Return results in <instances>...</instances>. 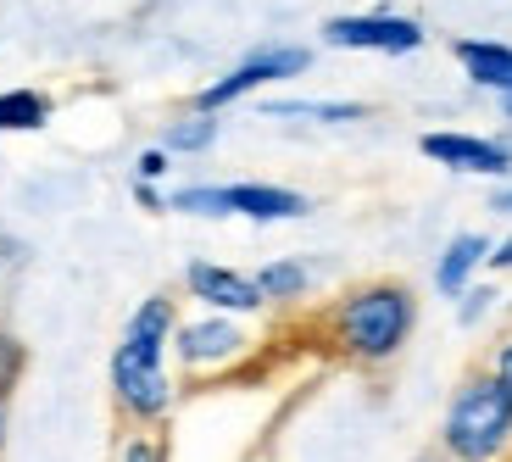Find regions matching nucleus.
<instances>
[{
	"label": "nucleus",
	"instance_id": "obj_1",
	"mask_svg": "<svg viewBox=\"0 0 512 462\" xmlns=\"http://www.w3.org/2000/svg\"><path fill=\"white\" fill-rule=\"evenodd\" d=\"M440 446L451 462H501L512 451V396L496 373H468L446 401Z\"/></svg>",
	"mask_w": 512,
	"mask_h": 462
},
{
	"label": "nucleus",
	"instance_id": "obj_2",
	"mask_svg": "<svg viewBox=\"0 0 512 462\" xmlns=\"http://www.w3.org/2000/svg\"><path fill=\"white\" fill-rule=\"evenodd\" d=\"M418 318V301H412L407 284H362L351 290L340 307H334L329 329L340 340V351L357 362H390L412 334Z\"/></svg>",
	"mask_w": 512,
	"mask_h": 462
},
{
	"label": "nucleus",
	"instance_id": "obj_3",
	"mask_svg": "<svg viewBox=\"0 0 512 462\" xmlns=\"http://www.w3.org/2000/svg\"><path fill=\"white\" fill-rule=\"evenodd\" d=\"M167 206H179V212H201V218H240L251 223H284V218H307L312 201L295 190H279V184H190L179 190Z\"/></svg>",
	"mask_w": 512,
	"mask_h": 462
},
{
	"label": "nucleus",
	"instance_id": "obj_4",
	"mask_svg": "<svg viewBox=\"0 0 512 462\" xmlns=\"http://www.w3.org/2000/svg\"><path fill=\"white\" fill-rule=\"evenodd\" d=\"M112 396L134 424H162L173 407V373H167V351L156 346H117L112 351Z\"/></svg>",
	"mask_w": 512,
	"mask_h": 462
},
{
	"label": "nucleus",
	"instance_id": "obj_5",
	"mask_svg": "<svg viewBox=\"0 0 512 462\" xmlns=\"http://www.w3.org/2000/svg\"><path fill=\"white\" fill-rule=\"evenodd\" d=\"M173 346H179V362L190 373H218L251 351V334L223 312H206V318H190L173 329Z\"/></svg>",
	"mask_w": 512,
	"mask_h": 462
},
{
	"label": "nucleus",
	"instance_id": "obj_6",
	"mask_svg": "<svg viewBox=\"0 0 512 462\" xmlns=\"http://www.w3.org/2000/svg\"><path fill=\"white\" fill-rule=\"evenodd\" d=\"M307 62L312 56L301 51V45H273V51H256V56H245L240 67H234L229 78H218V84H206L201 90V112H218V106H229V101H240V95H251L256 84H273V78H295V73H307Z\"/></svg>",
	"mask_w": 512,
	"mask_h": 462
},
{
	"label": "nucleus",
	"instance_id": "obj_7",
	"mask_svg": "<svg viewBox=\"0 0 512 462\" xmlns=\"http://www.w3.org/2000/svg\"><path fill=\"white\" fill-rule=\"evenodd\" d=\"M323 39H329V45H340V51L401 56V51H418V45H423V28L412 23V17L368 12V17H329V23H323Z\"/></svg>",
	"mask_w": 512,
	"mask_h": 462
},
{
	"label": "nucleus",
	"instance_id": "obj_8",
	"mask_svg": "<svg viewBox=\"0 0 512 462\" xmlns=\"http://www.w3.org/2000/svg\"><path fill=\"white\" fill-rule=\"evenodd\" d=\"M423 156L457 167V173H485V179H512V151L479 134H423Z\"/></svg>",
	"mask_w": 512,
	"mask_h": 462
},
{
	"label": "nucleus",
	"instance_id": "obj_9",
	"mask_svg": "<svg viewBox=\"0 0 512 462\" xmlns=\"http://www.w3.org/2000/svg\"><path fill=\"white\" fill-rule=\"evenodd\" d=\"M190 296L206 301L212 312H223V318H245V312L262 307L256 279H245L234 268H218V262H190Z\"/></svg>",
	"mask_w": 512,
	"mask_h": 462
},
{
	"label": "nucleus",
	"instance_id": "obj_10",
	"mask_svg": "<svg viewBox=\"0 0 512 462\" xmlns=\"http://www.w3.org/2000/svg\"><path fill=\"white\" fill-rule=\"evenodd\" d=\"M457 62L474 84H485V90H496V95H512V45H496V39H457Z\"/></svg>",
	"mask_w": 512,
	"mask_h": 462
},
{
	"label": "nucleus",
	"instance_id": "obj_11",
	"mask_svg": "<svg viewBox=\"0 0 512 462\" xmlns=\"http://www.w3.org/2000/svg\"><path fill=\"white\" fill-rule=\"evenodd\" d=\"M479 262H490L485 234H457V240L446 245V257H440V268H435V284L446 290V296H462V290H468V279H474V268H479Z\"/></svg>",
	"mask_w": 512,
	"mask_h": 462
},
{
	"label": "nucleus",
	"instance_id": "obj_12",
	"mask_svg": "<svg viewBox=\"0 0 512 462\" xmlns=\"http://www.w3.org/2000/svg\"><path fill=\"white\" fill-rule=\"evenodd\" d=\"M173 329H179V312H173V301H167V296H151V301H140V312H134V318H128L123 340H128V346H156V351H167V346H173Z\"/></svg>",
	"mask_w": 512,
	"mask_h": 462
},
{
	"label": "nucleus",
	"instance_id": "obj_13",
	"mask_svg": "<svg viewBox=\"0 0 512 462\" xmlns=\"http://www.w3.org/2000/svg\"><path fill=\"white\" fill-rule=\"evenodd\" d=\"M262 117H312V123H351V117H368V106L357 101H279Z\"/></svg>",
	"mask_w": 512,
	"mask_h": 462
},
{
	"label": "nucleus",
	"instance_id": "obj_14",
	"mask_svg": "<svg viewBox=\"0 0 512 462\" xmlns=\"http://www.w3.org/2000/svg\"><path fill=\"white\" fill-rule=\"evenodd\" d=\"M45 117H51L45 95H34V90H6L0 95V129H45Z\"/></svg>",
	"mask_w": 512,
	"mask_h": 462
},
{
	"label": "nucleus",
	"instance_id": "obj_15",
	"mask_svg": "<svg viewBox=\"0 0 512 462\" xmlns=\"http://www.w3.org/2000/svg\"><path fill=\"white\" fill-rule=\"evenodd\" d=\"M256 290H262V301L307 296V268H301V262H268V268L256 273Z\"/></svg>",
	"mask_w": 512,
	"mask_h": 462
},
{
	"label": "nucleus",
	"instance_id": "obj_16",
	"mask_svg": "<svg viewBox=\"0 0 512 462\" xmlns=\"http://www.w3.org/2000/svg\"><path fill=\"white\" fill-rule=\"evenodd\" d=\"M212 140H218V117L212 112H195L167 129V151H206Z\"/></svg>",
	"mask_w": 512,
	"mask_h": 462
},
{
	"label": "nucleus",
	"instance_id": "obj_17",
	"mask_svg": "<svg viewBox=\"0 0 512 462\" xmlns=\"http://www.w3.org/2000/svg\"><path fill=\"white\" fill-rule=\"evenodd\" d=\"M23 368H28V351L17 346L12 334L0 329V401H6V390L17 385V379H23Z\"/></svg>",
	"mask_w": 512,
	"mask_h": 462
},
{
	"label": "nucleus",
	"instance_id": "obj_18",
	"mask_svg": "<svg viewBox=\"0 0 512 462\" xmlns=\"http://www.w3.org/2000/svg\"><path fill=\"white\" fill-rule=\"evenodd\" d=\"M117 462H167V446H162V435H128Z\"/></svg>",
	"mask_w": 512,
	"mask_h": 462
},
{
	"label": "nucleus",
	"instance_id": "obj_19",
	"mask_svg": "<svg viewBox=\"0 0 512 462\" xmlns=\"http://www.w3.org/2000/svg\"><path fill=\"white\" fill-rule=\"evenodd\" d=\"M462 296H468L462 301V323H479L490 312V301H496V290H462Z\"/></svg>",
	"mask_w": 512,
	"mask_h": 462
},
{
	"label": "nucleus",
	"instance_id": "obj_20",
	"mask_svg": "<svg viewBox=\"0 0 512 462\" xmlns=\"http://www.w3.org/2000/svg\"><path fill=\"white\" fill-rule=\"evenodd\" d=\"M490 373H496V385L512 396V340H501V346H496V357H490Z\"/></svg>",
	"mask_w": 512,
	"mask_h": 462
},
{
	"label": "nucleus",
	"instance_id": "obj_21",
	"mask_svg": "<svg viewBox=\"0 0 512 462\" xmlns=\"http://www.w3.org/2000/svg\"><path fill=\"white\" fill-rule=\"evenodd\" d=\"M162 173H167V151H145V156H140V184L162 179Z\"/></svg>",
	"mask_w": 512,
	"mask_h": 462
},
{
	"label": "nucleus",
	"instance_id": "obj_22",
	"mask_svg": "<svg viewBox=\"0 0 512 462\" xmlns=\"http://www.w3.org/2000/svg\"><path fill=\"white\" fill-rule=\"evenodd\" d=\"M490 268H512V234L496 245V251H490Z\"/></svg>",
	"mask_w": 512,
	"mask_h": 462
},
{
	"label": "nucleus",
	"instance_id": "obj_23",
	"mask_svg": "<svg viewBox=\"0 0 512 462\" xmlns=\"http://www.w3.org/2000/svg\"><path fill=\"white\" fill-rule=\"evenodd\" d=\"M490 206H496V212H512V190H501V195H496V201H490Z\"/></svg>",
	"mask_w": 512,
	"mask_h": 462
},
{
	"label": "nucleus",
	"instance_id": "obj_24",
	"mask_svg": "<svg viewBox=\"0 0 512 462\" xmlns=\"http://www.w3.org/2000/svg\"><path fill=\"white\" fill-rule=\"evenodd\" d=\"M0 440H6V401H0Z\"/></svg>",
	"mask_w": 512,
	"mask_h": 462
},
{
	"label": "nucleus",
	"instance_id": "obj_25",
	"mask_svg": "<svg viewBox=\"0 0 512 462\" xmlns=\"http://www.w3.org/2000/svg\"><path fill=\"white\" fill-rule=\"evenodd\" d=\"M423 462H451V457H423Z\"/></svg>",
	"mask_w": 512,
	"mask_h": 462
},
{
	"label": "nucleus",
	"instance_id": "obj_26",
	"mask_svg": "<svg viewBox=\"0 0 512 462\" xmlns=\"http://www.w3.org/2000/svg\"><path fill=\"white\" fill-rule=\"evenodd\" d=\"M507 117H512V95H507Z\"/></svg>",
	"mask_w": 512,
	"mask_h": 462
}]
</instances>
